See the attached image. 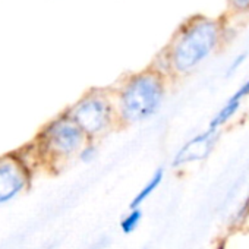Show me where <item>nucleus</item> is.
I'll list each match as a JSON object with an SVG mask.
<instances>
[{"label": "nucleus", "instance_id": "obj_2", "mask_svg": "<svg viewBox=\"0 0 249 249\" xmlns=\"http://www.w3.org/2000/svg\"><path fill=\"white\" fill-rule=\"evenodd\" d=\"M220 41L218 22L199 18L188 22L178 34L169 52L170 66L176 73H188L201 65Z\"/></svg>", "mask_w": 249, "mask_h": 249}, {"label": "nucleus", "instance_id": "obj_8", "mask_svg": "<svg viewBox=\"0 0 249 249\" xmlns=\"http://www.w3.org/2000/svg\"><path fill=\"white\" fill-rule=\"evenodd\" d=\"M242 103H237V101H233V100H227V103L220 108V111L213 117V120L210 122V129L213 131H218L223 124H226L234 114L236 111L239 110Z\"/></svg>", "mask_w": 249, "mask_h": 249}, {"label": "nucleus", "instance_id": "obj_7", "mask_svg": "<svg viewBox=\"0 0 249 249\" xmlns=\"http://www.w3.org/2000/svg\"><path fill=\"white\" fill-rule=\"evenodd\" d=\"M164 178V170L163 169H157L154 172V175L151 176V179L142 186V189L137 194V196L134 198V201L131 202V208H141V205L157 191V188L161 185Z\"/></svg>", "mask_w": 249, "mask_h": 249}, {"label": "nucleus", "instance_id": "obj_3", "mask_svg": "<svg viewBox=\"0 0 249 249\" xmlns=\"http://www.w3.org/2000/svg\"><path fill=\"white\" fill-rule=\"evenodd\" d=\"M88 144V137L68 113L53 119L38 135V145L44 156L53 160L71 159Z\"/></svg>", "mask_w": 249, "mask_h": 249}, {"label": "nucleus", "instance_id": "obj_4", "mask_svg": "<svg viewBox=\"0 0 249 249\" xmlns=\"http://www.w3.org/2000/svg\"><path fill=\"white\" fill-rule=\"evenodd\" d=\"M69 117L89 138L103 135L114 120V108L107 95L101 92H89L75 103L69 111Z\"/></svg>", "mask_w": 249, "mask_h": 249}, {"label": "nucleus", "instance_id": "obj_10", "mask_svg": "<svg viewBox=\"0 0 249 249\" xmlns=\"http://www.w3.org/2000/svg\"><path fill=\"white\" fill-rule=\"evenodd\" d=\"M78 156H79V160H81V161L89 163V161H92V160L95 159V156H97V148H95V145H92V144H87V145L81 150V153H79Z\"/></svg>", "mask_w": 249, "mask_h": 249}, {"label": "nucleus", "instance_id": "obj_9", "mask_svg": "<svg viewBox=\"0 0 249 249\" xmlns=\"http://www.w3.org/2000/svg\"><path fill=\"white\" fill-rule=\"evenodd\" d=\"M142 220V210L141 208H131V211L124 215L120 221V229L124 234H131L137 230Z\"/></svg>", "mask_w": 249, "mask_h": 249}, {"label": "nucleus", "instance_id": "obj_6", "mask_svg": "<svg viewBox=\"0 0 249 249\" xmlns=\"http://www.w3.org/2000/svg\"><path fill=\"white\" fill-rule=\"evenodd\" d=\"M217 132L218 131H213L208 128L205 132L198 134L196 137L189 140L176 154V157L173 160V167H180L182 164H186V163H191L195 160H201L205 156H208V153L217 138Z\"/></svg>", "mask_w": 249, "mask_h": 249}, {"label": "nucleus", "instance_id": "obj_5", "mask_svg": "<svg viewBox=\"0 0 249 249\" xmlns=\"http://www.w3.org/2000/svg\"><path fill=\"white\" fill-rule=\"evenodd\" d=\"M28 185L30 173L18 157L0 159V207L19 196Z\"/></svg>", "mask_w": 249, "mask_h": 249}, {"label": "nucleus", "instance_id": "obj_12", "mask_svg": "<svg viewBox=\"0 0 249 249\" xmlns=\"http://www.w3.org/2000/svg\"><path fill=\"white\" fill-rule=\"evenodd\" d=\"M245 54H240V56H237L233 62H231V65L229 66V69H227V75H231L233 72H236L237 69H239V66L243 63V60H245Z\"/></svg>", "mask_w": 249, "mask_h": 249}, {"label": "nucleus", "instance_id": "obj_11", "mask_svg": "<svg viewBox=\"0 0 249 249\" xmlns=\"http://www.w3.org/2000/svg\"><path fill=\"white\" fill-rule=\"evenodd\" d=\"M229 3L237 12H248L249 11V0H229Z\"/></svg>", "mask_w": 249, "mask_h": 249}, {"label": "nucleus", "instance_id": "obj_1", "mask_svg": "<svg viewBox=\"0 0 249 249\" xmlns=\"http://www.w3.org/2000/svg\"><path fill=\"white\" fill-rule=\"evenodd\" d=\"M166 85L156 71H145L131 76L117 97V114L126 124L151 119L163 106Z\"/></svg>", "mask_w": 249, "mask_h": 249}]
</instances>
